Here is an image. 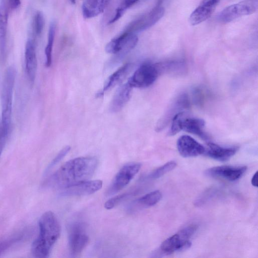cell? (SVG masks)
<instances>
[{"mask_svg":"<svg viewBox=\"0 0 258 258\" xmlns=\"http://www.w3.org/2000/svg\"><path fill=\"white\" fill-rule=\"evenodd\" d=\"M98 165L95 157H81L70 160L60 166L46 181L47 187L61 190L72 185L89 180Z\"/></svg>","mask_w":258,"mask_h":258,"instance_id":"obj_1","label":"cell"},{"mask_svg":"<svg viewBox=\"0 0 258 258\" xmlns=\"http://www.w3.org/2000/svg\"><path fill=\"white\" fill-rule=\"evenodd\" d=\"M38 225L39 233L32 244L31 253L35 257H47L60 235V225L55 215L51 211L43 214Z\"/></svg>","mask_w":258,"mask_h":258,"instance_id":"obj_2","label":"cell"},{"mask_svg":"<svg viewBox=\"0 0 258 258\" xmlns=\"http://www.w3.org/2000/svg\"><path fill=\"white\" fill-rule=\"evenodd\" d=\"M16 77L14 67L7 68L2 82L1 100L2 106V123L3 128L9 134L12 120L13 90Z\"/></svg>","mask_w":258,"mask_h":258,"instance_id":"obj_3","label":"cell"},{"mask_svg":"<svg viewBox=\"0 0 258 258\" xmlns=\"http://www.w3.org/2000/svg\"><path fill=\"white\" fill-rule=\"evenodd\" d=\"M161 71L159 63H144L135 72L127 83L133 88L149 87L156 81Z\"/></svg>","mask_w":258,"mask_h":258,"instance_id":"obj_4","label":"cell"},{"mask_svg":"<svg viewBox=\"0 0 258 258\" xmlns=\"http://www.w3.org/2000/svg\"><path fill=\"white\" fill-rule=\"evenodd\" d=\"M257 9L258 0H243L223 9L219 13L218 19L222 23H229L241 17L252 14Z\"/></svg>","mask_w":258,"mask_h":258,"instance_id":"obj_5","label":"cell"},{"mask_svg":"<svg viewBox=\"0 0 258 258\" xmlns=\"http://www.w3.org/2000/svg\"><path fill=\"white\" fill-rule=\"evenodd\" d=\"M164 11V8L158 5L149 12L128 23L123 32L136 34L148 29L162 18Z\"/></svg>","mask_w":258,"mask_h":258,"instance_id":"obj_6","label":"cell"},{"mask_svg":"<svg viewBox=\"0 0 258 258\" xmlns=\"http://www.w3.org/2000/svg\"><path fill=\"white\" fill-rule=\"evenodd\" d=\"M138 37L136 34L122 32L119 36L111 39L106 45L108 53L122 55L133 49L137 44Z\"/></svg>","mask_w":258,"mask_h":258,"instance_id":"obj_7","label":"cell"},{"mask_svg":"<svg viewBox=\"0 0 258 258\" xmlns=\"http://www.w3.org/2000/svg\"><path fill=\"white\" fill-rule=\"evenodd\" d=\"M141 167L139 163L132 162L124 165L115 176L106 191V195H112L124 188L139 172Z\"/></svg>","mask_w":258,"mask_h":258,"instance_id":"obj_8","label":"cell"},{"mask_svg":"<svg viewBox=\"0 0 258 258\" xmlns=\"http://www.w3.org/2000/svg\"><path fill=\"white\" fill-rule=\"evenodd\" d=\"M85 230L84 224L80 222H75L69 226V245L73 255L80 253L88 243L89 237Z\"/></svg>","mask_w":258,"mask_h":258,"instance_id":"obj_9","label":"cell"},{"mask_svg":"<svg viewBox=\"0 0 258 258\" xmlns=\"http://www.w3.org/2000/svg\"><path fill=\"white\" fill-rule=\"evenodd\" d=\"M102 185L101 180H87L64 188L60 190V195L65 197L89 195L100 189Z\"/></svg>","mask_w":258,"mask_h":258,"instance_id":"obj_10","label":"cell"},{"mask_svg":"<svg viewBox=\"0 0 258 258\" xmlns=\"http://www.w3.org/2000/svg\"><path fill=\"white\" fill-rule=\"evenodd\" d=\"M247 169L246 166H220L205 171L206 176L233 181L240 178Z\"/></svg>","mask_w":258,"mask_h":258,"instance_id":"obj_11","label":"cell"},{"mask_svg":"<svg viewBox=\"0 0 258 258\" xmlns=\"http://www.w3.org/2000/svg\"><path fill=\"white\" fill-rule=\"evenodd\" d=\"M221 0H202L189 17L190 25L195 26L208 20L213 14Z\"/></svg>","mask_w":258,"mask_h":258,"instance_id":"obj_12","label":"cell"},{"mask_svg":"<svg viewBox=\"0 0 258 258\" xmlns=\"http://www.w3.org/2000/svg\"><path fill=\"white\" fill-rule=\"evenodd\" d=\"M177 148L180 155L185 158L193 157L204 153L205 148L192 137L184 135L177 141Z\"/></svg>","mask_w":258,"mask_h":258,"instance_id":"obj_13","label":"cell"},{"mask_svg":"<svg viewBox=\"0 0 258 258\" xmlns=\"http://www.w3.org/2000/svg\"><path fill=\"white\" fill-rule=\"evenodd\" d=\"M25 69L29 81L33 83L37 71V60L35 42L33 39H28L25 49Z\"/></svg>","mask_w":258,"mask_h":258,"instance_id":"obj_14","label":"cell"},{"mask_svg":"<svg viewBox=\"0 0 258 258\" xmlns=\"http://www.w3.org/2000/svg\"><path fill=\"white\" fill-rule=\"evenodd\" d=\"M191 245V243L189 239H184L176 233L162 243L158 252L164 254H169L175 251L186 250Z\"/></svg>","mask_w":258,"mask_h":258,"instance_id":"obj_15","label":"cell"},{"mask_svg":"<svg viewBox=\"0 0 258 258\" xmlns=\"http://www.w3.org/2000/svg\"><path fill=\"white\" fill-rule=\"evenodd\" d=\"M133 87L127 82L121 85L116 91L109 105L111 112L119 111L128 101Z\"/></svg>","mask_w":258,"mask_h":258,"instance_id":"obj_16","label":"cell"},{"mask_svg":"<svg viewBox=\"0 0 258 258\" xmlns=\"http://www.w3.org/2000/svg\"><path fill=\"white\" fill-rule=\"evenodd\" d=\"M236 147H223L213 143H209L204 154L217 161L224 162L228 160L237 151Z\"/></svg>","mask_w":258,"mask_h":258,"instance_id":"obj_17","label":"cell"},{"mask_svg":"<svg viewBox=\"0 0 258 258\" xmlns=\"http://www.w3.org/2000/svg\"><path fill=\"white\" fill-rule=\"evenodd\" d=\"M205 124V121L203 119L195 117H187L185 116V113L181 119L180 128L181 131H184L207 140L208 137L204 132Z\"/></svg>","mask_w":258,"mask_h":258,"instance_id":"obj_18","label":"cell"},{"mask_svg":"<svg viewBox=\"0 0 258 258\" xmlns=\"http://www.w3.org/2000/svg\"><path fill=\"white\" fill-rule=\"evenodd\" d=\"M133 67L132 63H127L119 68L107 79L103 88L97 95L98 97L103 95L106 91L121 82L130 73Z\"/></svg>","mask_w":258,"mask_h":258,"instance_id":"obj_19","label":"cell"},{"mask_svg":"<svg viewBox=\"0 0 258 258\" xmlns=\"http://www.w3.org/2000/svg\"><path fill=\"white\" fill-rule=\"evenodd\" d=\"M111 0H84L82 3V15L85 19H90L104 12Z\"/></svg>","mask_w":258,"mask_h":258,"instance_id":"obj_20","label":"cell"},{"mask_svg":"<svg viewBox=\"0 0 258 258\" xmlns=\"http://www.w3.org/2000/svg\"><path fill=\"white\" fill-rule=\"evenodd\" d=\"M9 11L10 9L6 0H1L0 4V51L3 56L5 55L6 50Z\"/></svg>","mask_w":258,"mask_h":258,"instance_id":"obj_21","label":"cell"},{"mask_svg":"<svg viewBox=\"0 0 258 258\" xmlns=\"http://www.w3.org/2000/svg\"><path fill=\"white\" fill-rule=\"evenodd\" d=\"M162 194L159 190L151 191L136 200L130 206V210L133 211L141 207H149L156 205L161 199Z\"/></svg>","mask_w":258,"mask_h":258,"instance_id":"obj_22","label":"cell"},{"mask_svg":"<svg viewBox=\"0 0 258 258\" xmlns=\"http://www.w3.org/2000/svg\"><path fill=\"white\" fill-rule=\"evenodd\" d=\"M56 24L52 22L49 27L47 42L45 48V66L49 67L52 63V52L55 37Z\"/></svg>","mask_w":258,"mask_h":258,"instance_id":"obj_23","label":"cell"},{"mask_svg":"<svg viewBox=\"0 0 258 258\" xmlns=\"http://www.w3.org/2000/svg\"><path fill=\"white\" fill-rule=\"evenodd\" d=\"M139 0H118L117 7L114 15L108 21V24H112L119 19L125 11L136 4Z\"/></svg>","mask_w":258,"mask_h":258,"instance_id":"obj_24","label":"cell"},{"mask_svg":"<svg viewBox=\"0 0 258 258\" xmlns=\"http://www.w3.org/2000/svg\"><path fill=\"white\" fill-rule=\"evenodd\" d=\"M45 25V19L41 11L35 13L32 22V31L35 36H39L42 33Z\"/></svg>","mask_w":258,"mask_h":258,"instance_id":"obj_25","label":"cell"},{"mask_svg":"<svg viewBox=\"0 0 258 258\" xmlns=\"http://www.w3.org/2000/svg\"><path fill=\"white\" fill-rule=\"evenodd\" d=\"M176 166V163L175 161H169L152 171L148 175L147 178L149 179L160 178L166 173L173 170Z\"/></svg>","mask_w":258,"mask_h":258,"instance_id":"obj_26","label":"cell"},{"mask_svg":"<svg viewBox=\"0 0 258 258\" xmlns=\"http://www.w3.org/2000/svg\"><path fill=\"white\" fill-rule=\"evenodd\" d=\"M133 194V192L124 193L112 198L105 202L104 207L107 210H110Z\"/></svg>","mask_w":258,"mask_h":258,"instance_id":"obj_27","label":"cell"},{"mask_svg":"<svg viewBox=\"0 0 258 258\" xmlns=\"http://www.w3.org/2000/svg\"><path fill=\"white\" fill-rule=\"evenodd\" d=\"M22 237V236L21 234H17L1 240L0 255L11 246L14 243L20 240Z\"/></svg>","mask_w":258,"mask_h":258,"instance_id":"obj_28","label":"cell"},{"mask_svg":"<svg viewBox=\"0 0 258 258\" xmlns=\"http://www.w3.org/2000/svg\"><path fill=\"white\" fill-rule=\"evenodd\" d=\"M70 150V146H67L64 147L61 150H60V152L57 154V155L54 157V158L51 161L50 163L49 164L46 170V171L48 172L52 168L55 166V165L59 163L64 158V157H65L66 155L69 153Z\"/></svg>","mask_w":258,"mask_h":258,"instance_id":"obj_29","label":"cell"},{"mask_svg":"<svg viewBox=\"0 0 258 258\" xmlns=\"http://www.w3.org/2000/svg\"><path fill=\"white\" fill-rule=\"evenodd\" d=\"M197 226L190 225L180 230L177 233L182 238L189 239L190 237L196 232Z\"/></svg>","mask_w":258,"mask_h":258,"instance_id":"obj_30","label":"cell"},{"mask_svg":"<svg viewBox=\"0 0 258 258\" xmlns=\"http://www.w3.org/2000/svg\"><path fill=\"white\" fill-rule=\"evenodd\" d=\"M7 133L2 127L1 124L0 125V157L2 151L3 150L4 146L9 136Z\"/></svg>","mask_w":258,"mask_h":258,"instance_id":"obj_31","label":"cell"},{"mask_svg":"<svg viewBox=\"0 0 258 258\" xmlns=\"http://www.w3.org/2000/svg\"><path fill=\"white\" fill-rule=\"evenodd\" d=\"M6 1L10 10H15L21 5V0H6Z\"/></svg>","mask_w":258,"mask_h":258,"instance_id":"obj_32","label":"cell"},{"mask_svg":"<svg viewBox=\"0 0 258 258\" xmlns=\"http://www.w3.org/2000/svg\"><path fill=\"white\" fill-rule=\"evenodd\" d=\"M251 182L253 186L257 187V171H256L253 174L251 178Z\"/></svg>","mask_w":258,"mask_h":258,"instance_id":"obj_33","label":"cell"},{"mask_svg":"<svg viewBox=\"0 0 258 258\" xmlns=\"http://www.w3.org/2000/svg\"><path fill=\"white\" fill-rule=\"evenodd\" d=\"M73 4H75L76 0H70Z\"/></svg>","mask_w":258,"mask_h":258,"instance_id":"obj_34","label":"cell"}]
</instances>
